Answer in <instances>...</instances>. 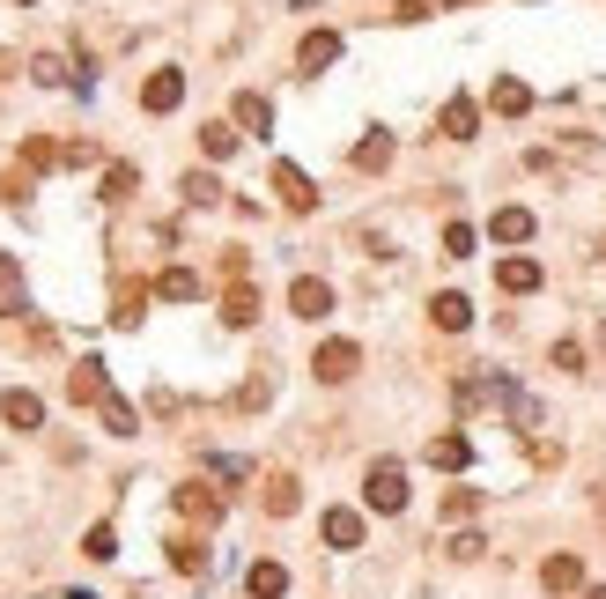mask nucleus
<instances>
[{"label":"nucleus","instance_id":"1","mask_svg":"<svg viewBox=\"0 0 606 599\" xmlns=\"http://www.w3.org/2000/svg\"><path fill=\"white\" fill-rule=\"evenodd\" d=\"M363 503H370V511H407V466L400 459H377L370 466V474H363Z\"/></svg>","mask_w":606,"mask_h":599},{"label":"nucleus","instance_id":"2","mask_svg":"<svg viewBox=\"0 0 606 599\" xmlns=\"http://www.w3.org/2000/svg\"><path fill=\"white\" fill-rule=\"evenodd\" d=\"M311 370H318L326 385H348L355 370H363V348H355V341H326V348L311 355Z\"/></svg>","mask_w":606,"mask_h":599},{"label":"nucleus","instance_id":"3","mask_svg":"<svg viewBox=\"0 0 606 599\" xmlns=\"http://www.w3.org/2000/svg\"><path fill=\"white\" fill-rule=\"evenodd\" d=\"M178 104H185V74L178 67H156L141 82V111H156V119H163V111H178Z\"/></svg>","mask_w":606,"mask_h":599},{"label":"nucleus","instance_id":"4","mask_svg":"<svg viewBox=\"0 0 606 599\" xmlns=\"http://www.w3.org/2000/svg\"><path fill=\"white\" fill-rule=\"evenodd\" d=\"M67 400H74V407H104V400H111V378H104V363H97V355H89V363H74Z\"/></svg>","mask_w":606,"mask_h":599},{"label":"nucleus","instance_id":"5","mask_svg":"<svg viewBox=\"0 0 606 599\" xmlns=\"http://www.w3.org/2000/svg\"><path fill=\"white\" fill-rule=\"evenodd\" d=\"M274 193H281V208H289V215H311V208H318L311 178H303L296 163H274Z\"/></svg>","mask_w":606,"mask_h":599},{"label":"nucleus","instance_id":"6","mask_svg":"<svg viewBox=\"0 0 606 599\" xmlns=\"http://www.w3.org/2000/svg\"><path fill=\"white\" fill-rule=\"evenodd\" d=\"M289 311L296 318H326L333 311V289L318 282V274H296V282H289Z\"/></svg>","mask_w":606,"mask_h":599},{"label":"nucleus","instance_id":"7","mask_svg":"<svg viewBox=\"0 0 606 599\" xmlns=\"http://www.w3.org/2000/svg\"><path fill=\"white\" fill-rule=\"evenodd\" d=\"M0 415H8V429H45V400H37L30 385H15L8 400H0Z\"/></svg>","mask_w":606,"mask_h":599},{"label":"nucleus","instance_id":"8","mask_svg":"<svg viewBox=\"0 0 606 599\" xmlns=\"http://www.w3.org/2000/svg\"><path fill=\"white\" fill-rule=\"evenodd\" d=\"M333 60H340V30H311V37L296 45V67H303V74H318V67H333Z\"/></svg>","mask_w":606,"mask_h":599},{"label":"nucleus","instance_id":"9","mask_svg":"<svg viewBox=\"0 0 606 599\" xmlns=\"http://www.w3.org/2000/svg\"><path fill=\"white\" fill-rule=\"evenodd\" d=\"M237 126H244V134H274V104L267 97H259V89H237Z\"/></svg>","mask_w":606,"mask_h":599},{"label":"nucleus","instance_id":"10","mask_svg":"<svg viewBox=\"0 0 606 599\" xmlns=\"http://www.w3.org/2000/svg\"><path fill=\"white\" fill-rule=\"evenodd\" d=\"M318 533H326V548H363V511H326Z\"/></svg>","mask_w":606,"mask_h":599},{"label":"nucleus","instance_id":"11","mask_svg":"<svg viewBox=\"0 0 606 599\" xmlns=\"http://www.w3.org/2000/svg\"><path fill=\"white\" fill-rule=\"evenodd\" d=\"M178 511L200 518V526H215V518H222V496L207 489V481H185V489H178Z\"/></svg>","mask_w":606,"mask_h":599},{"label":"nucleus","instance_id":"12","mask_svg":"<svg viewBox=\"0 0 606 599\" xmlns=\"http://www.w3.org/2000/svg\"><path fill=\"white\" fill-rule=\"evenodd\" d=\"M163 548H170V570H178V577H207V548L193 533H170Z\"/></svg>","mask_w":606,"mask_h":599},{"label":"nucleus","instance_id":"13","mask_svg":"<svg viewBox=\"0 0 606 599\" xmlns=\"http://www.w3.org/2000/svg\"><path fill=\"white\" fill-rule=\"evenodd\" d=\"M540 585H547V592H584V563H577V555H547V563H540Z\"/></svg>","mask_w":606,"mask_h":599},{"label":"nucleus","instance_id":"14","mask_svg":"<svg viewBox=\"0 0 606 599\" xmlns=\"http://www.w3.org/2000/svg\"><path fill=\"white\" fill-rule=\"evenodd\" d=\"M496 289H503V296H533V289H540V267H533V259H503V267H496Z\"/></svg>","mask_w":606,"mask_h":599},{"label":"nucleus","instance_id":"15","mask_svg":"<svg viewBox=\"0 0 606 599\" xmlns=\"http://www.w3.org/2000/svg\"><path fill=\"white\" fill-rule=\"evenodd\" d=\"M252 318H259V289L230 282V296H222V326H252Z\"/></svg>","mask_w":606,"mask_h":599},{"label":"nucleus","instance_id":"16","mask_svg":"<svg viewBox=\"0 0 606 599\" xmlns=\"http://www.w3.org/2000/svg\"><path fill=\"white\" fill-rule=\"evenodd\" d=\"M244 592H252V599H281V592H289V570H281V563H252V570H244Z\"/></svg>","mask_w":606,"mask_h":599},{"label":"nucleus","instance_id":"17","mask_svg":"<svg viewBox=\"0 0 606 599\" xmlns=\"http://www.w3.org/2000/svg\"><path fill=\"white\" fill-rule=\"evenodd\" d=\"M429 318H437V326H444V333H466V326H473V304H466V296H459V289H444V296H437V304H429Z\"/></svg>","mask_w":606,"mask_h":599},{"label":"nucleus","instance_id":"18","mask_svg":"<svg viewBox=\"0 0 606 599\" xmlns=\"http://www.w3.org/2000/svg\"><path fill=\"white\" fill-rule=\"evenodd\" d=\"M488 104H496V111H503V119H518V111H533V89H525V82H518V74H503V82H496V89H488Z\"/></svg>","mask_w":606,"mask_h":599},{"label":"nucleus","instance_id":"19","mask_svg":"<svg viewBox=\"0 0 606 599\" xmlns=\"http://www.w3.org/2000/svg\"><path fill=\"white\" fill-rule=\"evenodd\" d=\"M488 237H496V245H525V237H533V215H525V208H496Z\"/></svg>","mask_w":606,"mask_h":599},{"label":"nucleus","instance_id":"20","mask_svg":"<svg viewBox=\"0 0 606 599\" xmlns=\"http://www.w3.org/2000/svg\"><path fill=\"white\" fill-rule=\"evenodd\" d=\"M437 126H444V134H451V141H473V126H481V111H473V97H451V104H444V119H437Z\"/></svg>","mask_w":606,"mask_h":599},{"label":"nucleus","instance_id":"21","mask_svg":"<svg viewBox=\"0 0 606 599\" xmlns=\"http://www.w3.org/2000/svg\"><path fill=\"white\" fill-rule=\"evenodd\" d=\"M429 466L459 474V466H473V444H466V437H429Z\"/></svg>","mask_w":606,"mask_h":599},{"label":"nucleus","instance_id":"22","mask_svg":"<svg viewBox=\"0 0 606 599\" xmlns=\"http://www.w3.org/2000/svg\"><path fill=\"white\" fill-rule=\"evenodd\" d=\"M296 503H303V481H296V474H267V511H274V518H289Z\"/></svg>","mask_w":606,"mask_h":599},{"label":"nucleus","instance_id":"23","mask_svg":"<svg viewBox=\"0 0 606 599\" xmlns=\"http://www.w3.org/2000/svg\"><path fill=\"white\" fill-rule=\"evenodd\" d=\"M15 311H23V267L0 252V318H15Z\"/></svg>","mask_w":606,"mask_h":599},{"label":"nucleus","instance_id":"24","mask_svg":"<svg viewBox=\"0 0 606 599\" xmlns=\"http://www.w3.org/2000/svg\"><path fill=\"white\" fill-rule=\"evenodd\" d=\"M392 163V134H363L355 141V171H385Z\"/></svg>","mask_w":606,"mask_h":599},{"label":"nucleus","instance_id":"25","mask_svg":"<svg viewBox=\"0 0 606 599\" xmlns=\"http://www.w3.org/2000/svg\"><path fill=\"white\" fill-rule=\"evenodd\" d=\"M156 296H170V304H193V296H200V274H193V267H170L163 282H156Z\"/></svg>","mask_w":606,"mask_h":599},{"label":"nucleus","instance_id":"26","mask_svg":"<svg viewBox=\"0 0 606 599\" xmlns=\"http://www.w3.org/2000/svg\"><path fill=\"white\" fill-rule=\"evenodd\" d=\"M200 148H207V156H215V163H222V156H237V126L207 119V126H200Z\"/></svg>","mask_w":606,"mask_h":599},{"label":"nucleus","instance_id":"27","mask_svg":"<svg viewBox=\"0 0 606 599\" xmlns=\"http://www.w3.org/2000/svg\"><path fill=\"white\" fill-rule=\"evenodd\" d=\"M134 185H141L134 163H111V171H104V200H134Z\"/></svg>","mask_w":606,"mask_h":599},{"label":"nucleus","instance_id":"28","mask_svg":"<svg viewBox=\"0 0 606 599\" xmlns=\"http://www.w3.org/2000/svg\"><path fill=\"white\" fill-rule=\"evenodd\" d=\"M185 200H193V208H215V200H222V178H207V171H185Z\"/></svg>","mask_w":606,"mask_h":599},{"label":"nucleus","instance_id":"29","mask_svg":"<svg viewBox=\"0 0 606 599\" xmlns=\"http://www.w3.org/2000/svg\"><path fill=\"white\" fill-rule=\"evenodd\" d=\"M82 555H89V563H111V555H119V533H111V526H89V533H82Z\"/></svg>","mask_w":606,"mask_h":599},{"label":"nucleus","instance_id":"30","mask_svg":"<svg viewBox=\"0 0 606 599\" xmlns=\"http://www.w3.org/2000/svg\"><path fill=\"white\" fill-rule=\"evenodd\" d=\"M141 304H148V282H126V289H119V311H111V318H119V326H134Z\"/></svg>","mask_w":606,"mask_h":599},{"label":"nucleus","instance_id":"31","mask_svg":"<svg viewBox=\"0 0 606 599\" xmlns=\"http://www.w3.org/2000/svg\"><path fill=\"white\" fill-rule=\"evenodd\" d=\"M473 511H481V489H451L444 496V526H451V518H473Z\"/></svg>","mask_w":606,"mask_h":599},{"label":"nucleus","instance_id":"32","mask_svg":"<svg viewBox=\"0 0 606 599\" xmlns=\"http://www.w3.org/2000/svg\"><path fill=\"white\" fill-rule=\"evenodd\" d=\"M481 555H488L481 533H451V563H481Z\"/></svg>","mask_w":606,"mask_h":599},{"label":"nucleus","instance_id":"33","mask_svg":"<svg viewBox=\"0 0 606 599\" xmlns=\"http://www.w3.org/2000/svg\"><path fill=\"white\" fill-rule=\"evenodd\" d=\"M104 429H111V437H134V407H126V400H104Z\"/></svg>","mask_w":606,"mask_h":599},{"label":"nucleus","instance_id":"34","mask_svg":"<svg viewBox=\"0 0 606 599\" xmlns=\"http://www.w3.org/2000/svg\"><path fill=\"white\" fill-rule=\"evenodd\" d=\"M23 163H30V171H52V163H60V148H52V141H23Z\"/></svg>","mask_w":606,"mask_h":599},{"label":"nucleus","instance_id":"35","mask_svg":"<svg viewBox=\"0 0 606 599\" xmlns=\"http://www.w3.org/2000/svg\"><path fill=\"white\" fill-rule=\"evenodd\" d=\"M473 252V230L466 222H444V259H466Z\"/></svg>","mask_w":606,"mask_h":599},{"label":"nucleus","instance_id":"36","mask_svg":"<svg viewBox=\"0 0 606 599\" xmlns=\"http://www.w3.org/2000/svg\"><path fill=\"white\" fill-rule=\"evenodd\" d=\"M30 74H37V82H45V89H60V82H67V67L52 60V52H37V60H30Z\"/></svg>","mask_w":606,"mask_h":599},{"label":"nucleus","instance_id":"37","mask_svg":"<svg viewBox=\"0 0 606 599\" xmlns=\"http://www.w3.org/2000/svg\"><path fill=\"white\" fill-rule=\"evenodd\" d=\"M555 370H584V341H555Z\"/></svg>","mask_w":606,"mask_h":599},{"label":"nucleus","instance_id":"38","mask_svg":"<svg viewBox=\"0 0 606 599\" xmlns=\"http://www.w3.org/2000/svg\"><path fill=\"white\" fill-rule=\"evenodd\" d=\"M584 599H606V592H599V585H584Z\"/></svg>","mask_w":606,"mask_h":599},{"label":"nucleus","instance_id":"39","mask_svg":"<svg viewBox=\"0 0 606 599\" xmlns=\"http://www.w3.org/2000/svg\"><path fill=\"white\" fill-rule=\"evenodd\" d=\"M599 348H606V326H599Z\"/></svg>","mask_w":606,"mask_h":599},{"label":"nucleus","instance_id":"40","mask_svg":"<svg viewBox=\"0 0 606 599\" xmlns=\"http://www.w3.org/2000/svg\"><path fill=\"white\" fill-rule=\"evenodd\" d=\"M15 8H30V0H15Z\"/></svg>","mask_w":606,"mask_h":599},{"label":"nucleus","instance_id":"41","mask_svg":"<svg viewBox=\"0 0 606 599\" xmlns=\"http://www.w3.org/2000/svg\"><path fill=\"white\" fill-rule=\"evenodd\" d=\"M599 252H606V245H599Z\"/></svg>","mask_w":606,"mask_h":599}]
</instances>
